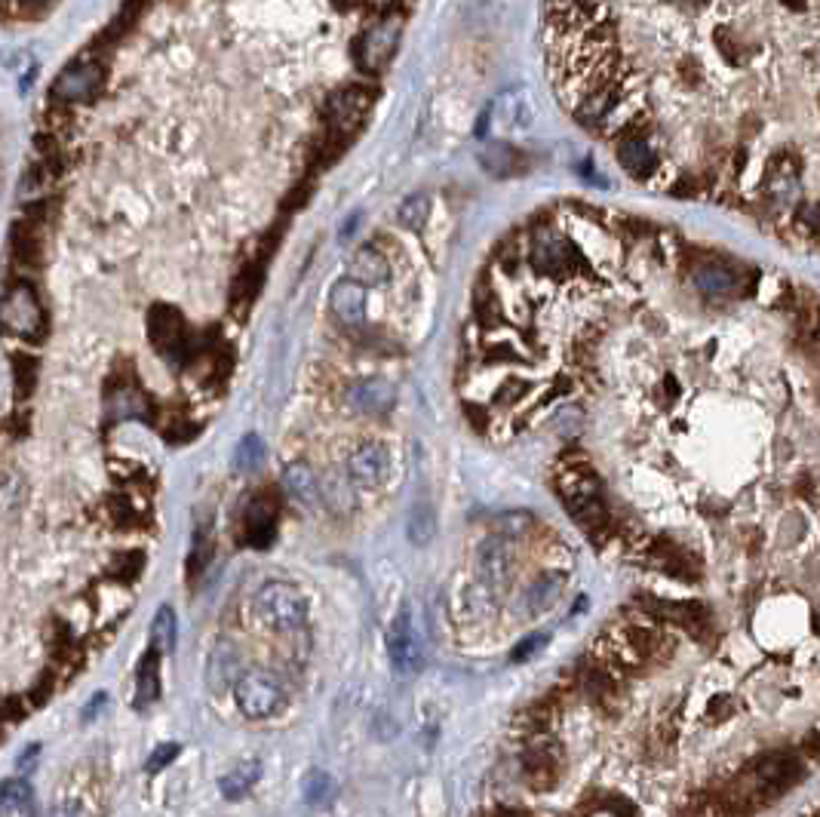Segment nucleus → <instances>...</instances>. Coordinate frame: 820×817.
<instances>
[{"label":"nucleus","instance_id":"nucleus-1","mask_svg":"<svg viewBox=\"0 0 820 817\" xmlns=\"http://www.w3.org/2000/svg\"><path fill=\"white\" fill-rule=\"evenodd\" d=\"M556 492L563 498L565 511L575 516V522L590 538L599 529H608V511L599 495V477L587 464H575V468L563 470L556 477Z\"/></svg>","mask_w":820,"mask_h":817},{"label":"nucleus","instance_id":"nucleus-2","mask_svg":"<svg viewBox=\"0 0 820 817\" xmlns=\"http://www.w3.org/2000/svg\"><path fill=\"white\" fill-rule=\"evenodd\" d=\"M256 614L265 627H271V631H277V633H286V631L304 627V621H308V603H304L302 590L293 587V584L271 581L258 590Z\"/></svg>","mask_w":820,"mask_h":817},{"label":"nucleus","instance_id":"nucleus-3","mask_svg":"<svg viewBox=\"0 0 820 817\" xmlns=\"http://www.w3.org/2000/svg\"><path fill=\"white\" fill-rule=\"evenodd\" d=\"M802 777H805L802 762L796 759L793 753H784V749L759 756L750 768L752 790H756V796H762V799H780L789 786H796Z\"/></svg>","mask_w":820,"mask_h":817},{"label":"nucleus","instance_id":"nucleus-4","mask_svg":"<svg viewBox=\"0 0 820 817\" xmlns=\"http://www.w3.org/2000/svg\"><path fill=\"white\" fill-rule=\"evenodd\" d=\"M528 259H532L535 271L547 277H565L578 271V268H587L575 246L559 234L556 228H550V224H544V228L532 234V252H528Z\"/></svg>","mask_w":820,"mask_h":817},{"label":"nucleus","instance_id":"nucleus-5","mask_svg":"<svg viewBox=\"0 0 820 817\" xmlns=\"http://www.w3.org/2000/svg\"><path fill=\"white\" fill-rule=\"evenodd\" d=\"M0 326L13 335L34 339L43 329V304L28 283H16L0 295Z\"/></svg>","mask_w":820,"mask_h":817},{"label":"nucleus","instance_id":"nucleus-6","mask_svg":"<svg viewBox=\"0 0 820 817\" xmlns=\"http://www.w3.org/2000/svg\"><path fill=\"white\" fill-rule=\"evenodd\" d=\"M234 701L237 710L249 719H267L283 707V688L280 682L267 673H243L234 682Z\"/></svg>","mask_w":820,"mask_h":817},{"label":"nucleus","instance_id":"nucleus-7","mask_svg":"<svg viewBox=\"0 0 820 817\" xmlns=\"http://www.w3.org/2000/svg\"><path fill=\"white\" fill-rule=\"evenodd\" d=\"M402 34V19L400 16H387L375 25H369L363 32L360 43H356V65L366 74H378L387 62L393 59V50L400 43Z\"/></svg>","mask_w":820,"mask_h":817},{"label":"nucleus","instance_id":"nucleus-8","mask_svg":"<svg viewBox=\"0 0 820 817\" xmlns=\"http://www.w3.org/2000/svg\"><path fill=\"white\" fill-rule=\"evenodd\" d=\"M387 655H391V664L400 676H415L424 664V651L419 642V633H415L412 624V609L402 605L400 614L393 618L391 633H387Z\"/></svg>","mask_w":820,"mask_h":817},{"label":"nucleus","instance_id":"nucleus-9","mask_svg":"<svg viewBox=\"0 0 820 817\" xmlns=\"http://www.w3.org/2000/svg\"><path fill=\"white\" fill-rule=\"evenodd\" d=\"M148 339L158 348V354L176 359V363L188 354V332H185L182 313L167 304H154L148 313Z\"/></svg>","mask_w":820,"mask_h":817},{"label":"nucleus","instance_id":"nucleus-10","mask_svg":"<svg viewBox=\"0 0 820 817\" xmlns=\"http://www.w3.org/2000/svg\"><path fill=\"white\" fill-rule=\"evenodd\" d=\"M369 104H372V93L366 86H347L338 95H332L329 104H326V123H329L332 136L338 139L350 136L366 120Z\"/></svg>","mask_w":820,"mask_h":817},{"label":"nucleus","instance_id":"nucleus-11","mask_svg":"<svg viewBox=\"0 0 820 817\" xmlns=\"http://www.w3.org/2000/svg\"><path fill=\"white\" fill-rule=\"evenodd\" d=\"M615 157H617V163L624 167V172L636 178V182H648V178L658 176L661 167H663L661 151L654 148V141L645 139V136H636V132H630V136H617Z\"/></svg>","mask_w":820,"mask_h":817},{"label":"nucleus","instance_id":"nucleus-12","mask_svg":"<svg viewBox=\"0 0 820 817\" xmlns=\"http://www.w3.org/2000/svg\"><path fill=\"white\" fill-rule=\"evenodd\" d=\"M535 738L538 740L528 744L523 753V775L535 790H550L559 781V747L547 740V734H535Z\"/></svg>","mask_w":820,"mask_h":817},{"label":"nucleus","instance_id":"nucleus-13","mask_svg":"<svg viewBox=\"0 0 820 817\" xmlns=\"http://www.w3.org/2000/svg\"><path fill=\"white\" fill-rule=\"evenodd\" d=\"M347 470H350V479H354L356 486H369V489H375V486H382L387 479V470H391V455H387L384 446L366 443L350 455Z\"/></svg>","mask_w":820,"mask_h":817},{"label":"nucleus","instance_id":"nucleus-14","mask_svg":"<svg viewBox=\"0 0 820 817\" xmlns=\"http://www.w3.org/2000/svg\"><path fill=\"white\" fill-rule=\"evenodd\" d=\"M329 304L345 326H363V320H366V286L350 280V277L338 280L329 292Z\"/></svg>","mask_w":820,"mask_h":817},{"label":"nucleus","instance_id":"nucleus-15","mask_svg":"<svg viewBox=\"0 0 820 817\" xmlns=\"http://www.w3.org/2000/svg\"><path fill=\"white\" fill-rule=\"evenodd\" d=\"M397 391L387 378H363L347 391V403L363 415H382L393 406Z\"/></svg>","mask_w":820,"mask_h":817},{"label":"nucleus","instance_id":"nucleus-16","mask_svg":"<svg viewBox=\"0 0 820 817\" xmlns=\"http://www.w3.org/2000/svg\"><path fill=\"white\" fill-rule=\"evenodd\" d=\"M274 516H277V504H274L271 495H256V498L246 504L243 516V529H246V541L252 547H267L274 541Z\"/></svg>","mask_w":820,"mask_h":817},{"label":"nucleus","instance_id":"nucleus-17","mask_svg":"<svg viewBox=\"0 0 820 817\" xmlns=\"http://www.w3.org/2000/svg\"><path fill=\"white\" fill-rule=\"evenodd\" d=\"M240 676H243V661H240V655H237V649L228 646V642L215 646V651L210 655V664H206V685H210L215 694H221V692H228V688H234V682Z\"/></svg>","mask_w":820,"mask_h":817},{"label":"nucleus","instance_id":"nucleus-18","mask_svg":"<svg viewBox=\"0 0 820 817\" xmlns=\"http://www.w3.org/2000/svg\"><path fill=\"white\" fill-rule=\"evenodd\" d=\"M480 572L489 587H504V584L510 581L513 553H510V547H507L504 535L489 538V541L480 547Z\"/></svg>","mask_w":820,"mask_h":817},{"label":"nucleus","instance_id":"nucleus-19","mask_svg":"<svg viewBox=\"0 0 820 817\" xmlns=\"http://www.w3.org/2000/svg\"><path fill=\"white\" fill-rule=\"evenodd\" d=\"M563 587H565L563 572H541L538 578L523 590V605H519V612H526L528 618L547 612L559 599V594H563Z\"/></svg>","mask_w":820,"mask_h":817},{"label":"nucleus","instance_id":"nucleus-20","mask_svg":"<svg viewBox=\"0 0 820 817\" xmlns=\"http://www.w3.org/2000/svg\"><path fill=\"white\" fill-rule=\"evenodd\" d=\"M347 277L363 283V286H382V283H387V277H391V265H387V259L375 246H360L347 261Z\"/></svg>","mask_w":820,"mask_h":817},{"label":"nucleus","instance_id":"nucleus-21","mask_svg":"<svg viewBox=\"0 0 820 817\" xmlns=\"http://www.w3.org/2000/svg\"><path fill=\"white\" fill-rule=\"evenodd\" d=\"M480 163H482V169L495 178H510V176L526 172V157L513 145H507V141H491V145L482 148Z\"/></svg>","mask_w":820,"mask_h":817},{"label":"nucleus","instance_id":"nucleus-22","mask_svg":"<svg viewBox=\"0 0 820 817\" xmlns=\"http://www.w3.org/2000/svg\"><path fill=\"white\" fill-rule=\"evenodd\" d=\"M95 86H99V65H74V68H68L59 77L56 95L59 99L77 102V99H89Z\"/></svg>","mask_w":820,"mask_h":817},{"label":"nucleus","instance_id":"nucleus-23","mask_svg":"<svg viewBox=\"0 0 820 817\" xmlns=\"http://www.w3.org/2000/svg\"><path fill=\"white\" fill-rule=\"evenodd\" d=\"M695 286L707 298H725L737 289V277L732 274V268L719 265V261H704L695 268Z\"/></svg>","mask_w":820,"mask_h":817},{"label":"nucleus","instance_id":"nucleus-24","mask_svg":"<svg viewBox=\"0 0 820 817\" xmlns=\"http://www.w3.org/2000/svg\"><path fill=\"white\" fill-rule=\"evenodd\" d=\"M283 486H286V492L293 495L295 501H302L304 507H314L320 501V479L314 477V470L302 461L289 464V468L283 470Z\"/></svg>","mask_w":820,"mask_h":817},{"label":"nucleus","instance_id":"nucleus-25","mask_svg":"<svg viewBox=\"0 0 820 817\" xmlns=\"http://www.w3.org/2000/svg\"><path fill=\"white\" fill-rule=\"evenodd\" d=\"M160 698V651H148L139 664L136 679V707H148Z\"/></svg>","mask_w":820,"mask_h":817},{"label":"nucleus","instance_id":"nucleus-26","mask_svg":"<svg viewBox=\"0 0 820 817\" xmlns=\"http://www.w3.org/2000/svg\"><path fill=\"white\" fill-rule=\"evenodd\" d=\"M34 812V790L22 777H10L0 784V814H32Z\"/></svg>","mask_w":820,"mask_h":817},{"label":"nucleus","instance_id":"nucleus-27","mask_svg":"<svg viewBox=\"0 0 820 817\" xmlns=\"http://www.w3.org/2000/svg\"><path fill=\"white\" fill-rule=\"evenodd\" d=\"M151 649L160 655H173L176 651V612L169 605H160L151 624Z\"/></svg>","mask_w":820,"mask_h":817},{"label":"nucleus","instance_id":"nucleus-28","mask_svg":"<svg viewBox=\"0 0 820 817\" xmlns=\"http://www.w3.org/2000/svg\"><path fill=\"white\" fill-rule=\"evenodd\" d=\"M258 775H262V766H258V762H243V766H237L234 771H228V775L219 781V786L228 799H240L252 790Z\"/></svg>","mask_w":820,"mask_h":817},{"label":"nucleus","instance_id":"nucleus-29","mask_svg":"<svg viewBox=\"0 0 820 817\" xmlns=\"http://www.w3.org/2000/svg\"><path fill=\"white\" fill-rule=\"evenodd\" d=\"M265 464V443L258 433H246L240 440V446H237V455H234V468L240 470V474H256L258 468Z\"/></svg>","mask_w":820,"mask_h":817},{"label":"nucleus","instance_id":"nucleus-30","mask_svg":"<svg viewBox=\"0 0 820 817\" xmlns=\"http://www.w3.org/2000/svg\"><path fill=\"white\" fill-rule=\"evenodd\" d=\"M397 219L402 228L421 231L430 219V197L428 194H412V197H406L397 209Z\"/></svg>","mask_w":820,"mask_h":817},{"label":"nucleus","instance_id":"nucleus-31","mask_svg":"<svg viewBox=\"0 0 820 817\" xmlns=\"http://www.w3.org/2000/svg\"><path fill=\"white\" fill-rule=\"evenodd\" d=\"M302 796L308 802H329L335 796V784L326 771H308L302 781Z\"/></svg>","mask_w":820,"mask_h":817},{"label":"nucleus","instance_id":"nucleus-32","mask_svg":"<svg viewBox=\"0 0 820 817\" xmlns=\"http://www.w3.org/2000/svg\"><path fill=\"white\" fill-rule=\"evenodd\" d=\"M320 498H326V504L335 507V511L354 504V492H350V486L341 477H335V474L326 477L323 483H320Z\"/></svg>","mask_w":820,"mask_h":817},{"label":"nucleus","instance_id":"nucleus-33","mask_svg":"<svg viewBox=\"0 0 820 817\" xmlns=\"http://www.w3.org/2000/svg\"><path fill=\"white\" fill-rule=\"evenodd\" d=\"M409 538H412V544H428L430 538H434V513H430V507L419 504L412 511V520H409Z\"/></svg>","mask_w":820,"mask_h":817},{"label":"nucleus","instance_id":"nucleus-34","mask_svg":"<svg viewBox=\"0 0 820 817\" xmlns=\"http://www.w3.org/2000/svg\"><path fill=\"white\" fill-rule=\"evenodd\" d=\"M532 513H523V511H513V513H501L495 520V526H498V531H501L504 538H519V535H526L528 529H532Z\"/></svg>","mask_w":820,"mask_h":817},{"label":"nucleus","instance_id":"nucleus-35","mask_svg":"<svg viewBox=\"0 0 820 817\" xmlns=\"http://www.w3.org/2000/svg\"><path fill=\"white\" fill-rule=\"evenodd\" d=\"M793 222L802 228V234L820 237V200H811V204H802L793 213Z\"/></svg>","mask_w":820,"mask_h":817},{"label":"nucleus","instance_id":"nucleus-36","mask_svg":"<svg viewBox=\"0 0 820 817\" xmlns=\"http://www.w3.org/2000/svg\"><path fill=\"white\" fill-rule=\"evenodd\" d=\"M176 756H178V744H160L151 756H148L145 771L148 775H158V771H163L167 766H173Z\"/></svg>","mask_w":820,"mask_h":817},{"label":"nucleus","instance_id":"nucleus-37","mask_svg":"<svg viewBox=\"0 0 820 817\" xmlns=\"http://www.w3.org/2000/svg\"><path fill=\"white\" fill-rule=\"evenodd\" d=\"M544 646H547V636H544V633H532V636H526V640L517 646V651H513V661H517V664H519V661H528V658H535V655H538V651H541Z\"/></svg>","mask_w":820,"mask_h":817},{"label":"nucleus","instance_id":"nucleus-38","mask_svg":"<svg viewBox=\"0 0 820 817\" xmlns=\"http://www.w3.org/2000/svg\"><path fill=\"white\" fill-rule=\"evenodd\" d=\"M108 707V694L105 692H99V694H93V701H89V707L84 710V722H93V716L95 713H102V710Z\"/></svg>","mask_w":820,"mask_h":817},{"label":"nucleus","instance_id":"nucleus-39","mask_svg":"<svg viewBox=\"0 0 820 817\" xmlns=\"http://www.w3.org/2000/svg\"><path fill=\"white\" fill-rule=\"evenodd\" d=\"M805 753H808V756H820V738H817V734H808V738H805Z\"/></svg>","mask_w":820,"mask_h":817}]
</instances>
